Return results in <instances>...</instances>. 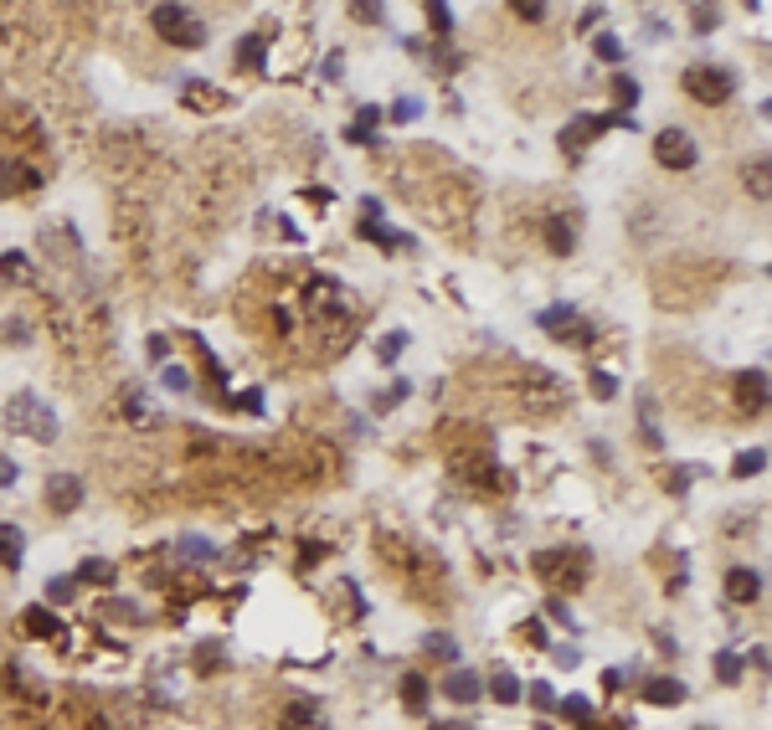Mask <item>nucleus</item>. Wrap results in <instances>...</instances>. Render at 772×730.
I'll return each mask as SVG.
<instances>
[{
  "mask_svg": "<svg viewBox=\"0 0 772 730\" xmlns=\"http://www.w3.org/2000/svg\"><path fill=\"white\" fill-rule=\"evenodd\" d=\"M6 427H11V432H21V437H31V443H52V437H57V417L47 412V401H37L31 391L11 396V407H6Z\"/></svg>",
  "mask_w": 772,
  "mask_h": 730,
  "instance_id": "1",
  "label": "nucleus"
},
{
  "mask_svg": "<svg viewBox=\"0 0 772 730\" xmlns=\"http://www.w3.org/2000/svg\"><path fill=\"white\" fill-rule=\"evenodd\" d=\"M150 21H155V31L165 36V42H175V47H201L206 42V26H201V16L191 6H155Z\"/></svg>",
  "mask_w": 772,
  "mask_h": 730,
  "instance_id": "2",
  "label": "nucleus"
},
{
  "mask_svg": "<svg viewBox=\"0 0 772 730\" xmlns=\"http://www.w3.org/2000/svg\"><path fill=\"white\" fill-rule=\"evenodd\" d=\"M685 93L695 103H726L736 93V78L716 62H695V67H685Z\"/></svg>",
  "mask_w": 772,
  "mask_h": 730,
  "instance_id": "3",
  "label": "nucleus"
},
{
  "mask_svg": "<svg viewBox=\"0 0 772 730\" xmlns=\"http://www.w3.org/2000/svg\"><path fill=\"white\" fill-rule=\"evenodd\" d=\"M536 571H541V581H551V587L577 592L582 581H587V556H577V551H541L536 556Z\"/></svg>",
  "mask_w": 772,
  "mask_h": 730,
  "instance_id": "4",
  "label": "nucleus"
},
{
  "mask_svg": "<svg viewBox=\"0 0 772 730\" xmlns=\"http://www.w3.org/2000/svg\"><path fill=\"white\" fill-rule=\"evenodd\" d=\"M304 309H309L314 319H350V299H345V288H340V283H330V278H320V273H314V278L304 283Z\"/></svg>",
  "mask_w": 772,
  "mask_h": 730,
  "instance_id": "5",
  "label": "nucleus"
},
{
  "mask_svg": "<svg viewBox=\"0 0 772 730\" xmlns=\"http://www.w3.org/2000/svg\"><path fill=\"white\" fill-rule=\"evenodd\" d=\"M541 330H546L551 340H567V345H587V340H592V324H587L572 304H551V309H541Z\"/></svg>",
  "mask_w": 772,
  "mask_h": 730,
  "instance_id": "6",
  "label": "nucleus"
},
{
  "mask_svg": "<svg viewBox=\"0 0 772 730\" xmlns=\"http://www.w3.org/2000/svg\"><path fill=\"white\" fill-rule=\"evenodd\" d=\"M603 129H634V114H608V119H577L572 129H561V150L572 160L582 155V144H592Z\"/></svg>",
  "mask_w": 772,
  "mask_h": 730,
  "instance_id": "7",
  "label": "nucleus"
},
{
  "mask_svg": "<svg viewBox=\"0 0 772 730\" xmlns=\"http://www.w3.org/2000/svg\"><path fill=\"white\" fill-rule=\"evenodd\" d=\"M654 155H659V165H670V170H690L695 165V139L685 129H659L654 134Z\"/></svg>",
  "mask_w": 772,
  "mask_h": 730,
  "instance_id": "8",
  "label": "nucleus"
},
{
  "mask_svg": "<svg viewBox=\"0 0 772 730\" xmlns=\"http://www.w3.org/2000/svg\"><path fill=\"white\" fill-rule=\"evenodd\" d=\"M78 504H83V484L73 479V473H57V479H47V509H52V515H73Z\"/></svg>",
  "mask_w": 772,
  "mask_h": 730,
  "instance_id": "9",
  "label": "nucleus"
},
{
  "mask_svg": "<svg viewBox=\"0 0 772 730\" xmlns=\"http://www.w3.org/2000/svg\"><path fill=\"white\" fill-rule=\"evenodd\" d=\"M284 730H330L325 725V710H320V700H289V710H284Z\"/></svg>",
  "mask_w": 772,
  "mask_h": 730,
  "instance_id": "10",
  "label": "nucleus"
},
{
  "mask_svg": "<svg viewBox=\"0 0 772 730\" xmlns=\"http://www.w3.org/2000/svg\"><path fill=\"white\" fill-rule=\"evenodd\" d=\"M443 695H448L453 705H474V700L484 695V679H479L474 669H453L448 684H443Z\"/></svg>",
  "mask_w": 772,
  "mask_h": 730,
  "instance_id": "11",
  "label": "nucleus"
},
{
  "mask_svg": "<svg viewBox=\"0 0 772 730\" xmlns=\"http://www.w3.org/2000/svg\"><path fill=\"white\" fill-rule=\"evenodd\" d=\"M726 597L731 602H757L762 597V576L752 566H731L726 571Z\"/></svg>",
  "mask_w": 772,
  "mask_h": 730,
  "instance_id": "12",
  "label": "nucleus"
},
{
  "mask_svg": "<svg viewBox=\"0 0 772 730\" xmlns=\"http://www.w3.org/2000/svg\"><path fill=\"white\" fill-rule=\"evenodd\" d=\"M42 186V175L31 170V165H11V160H0V196H11V191H37Z\"/></svg>",
  "mask_w": 772,
  "mask_h": 730,
  "instance_id": "13",
  "label": "nucleus"
},
{
  "mask_svg": "<svg viewBox=\"0 0 772 730\" xmlns=\"http://www.w3.org/2000/svg\"><path fill=\"white\" fill-rule=\"evenodd\" d=\"M736 391H742V407L747 412H762L767 407V371H747L742 381H736Z\"/></svg>",
  "mask_w": 772,
  "mask_h": 730,
  "instance_id": "14",
  "label": "nucleus"
},
{
  "mask_svg": "<svg viewBox=\"0 0 772 730\" xmlns=\"http://www.w3.org/2000/svg\"><path fill=\"white\" fill-rule=\"evenodd\" d=\"M21 556H26V535L16 530V525H0V566H21Z\"/></svg>",
  "mask_w": 772,
  "mask_h": 730,
  "instance_id": "15",
  "label": "nucleus"
},
{
  "mask_svg": "<svg viewBox=\"0 0 772 730\" xmlns=\"http://www.w3.org/2000/svg\"><path fill=\"white\" fill-rule=\"evenodd\" d=\"M546 242H551V252H561V258H567V252L577 247V237H572V222H567V216H551V222H546Z\"/></svg>",
  "mask_w": 772,
  "mask_h": 730,
  "instance_id": "16",
  "label": "nucleus"
},
{
  "mask_svg": "<svg viewBox=\"0 0 772 730\" xmlns=\"http://www.w3.org/2000/svg\"><path fill=\"white\" fill-rule=\"evenodd\" d=\"M78 581H88V587H114V581H119V566H114V561H83Z\"/></svg>",
  "mask_w": 772,
  "mask_h": 730,
  "instance_id": "17",
  "label": "nucleus"
},
{
  "mask_svg": "<svg viewBox=\"0 0 772 730\" xmlns=\"http://www.w3.org/2000/svg\"><path fill=\"white\" fill-rule=\"evenodd\" d=\"M489 695H495L500 705H515V700H525V689H520V679L510 669H500L495 679H489Z\"/></svg>",
  "mask_w": 772,
  "mask_h": 730,
  "instance_id": "18",
  "label": "nucleus"
},
{
  "mask_svg": "<svg viewBox=\"0 0 772 730\" xmlns=\"http://www.w3.org/2000/svg\"><path fill=\"white\" fill-rule=\"evenodd\" d=\"M186 103L191 108H227V93L222 88H206V83H186Z\"/></svg>",
  "mask_w": 772,
  "mask_h": 730,
  "instance_id": "19",
  "label": "nucleus"
},
{
  "mask_svg": "<svg viewBox=\"0 0 772 730\" xmlns=\"http://www.w3.org/2000/svg\"><path fill=\"white\" fill-rule=\"evenodd\" d=\"M649 700L654 705H680L685 700V684L680 679H649Z\"/></svg>",
  "mask_w": 772,
  "mask_h": 730,
  "instance_id": "20",
  "label": "nucleus"
},
{
  "mask_svg": "<svg viewBox=\"0 0 772 730\" xmlns=\"http://www.w3.org/2000/svg\"><path fill=\"white\" fill-rule=\"evenodd\" d=\"M402 705H407V710H423V705H428V679H423V674H407V679H402Z\"/></svg>",
  "mask_w": 772,
  "mask_h": 730,
  "instance_id": "21",
  "label": "nucleus"
},
{
  "mask_svg": "<svg viewBox=\"0 0 772 730\" xmlns=\"http://www.w3.org/2000/svg\"><path fill=\"white\" fill-rule=\"evenodd\" d=\"M762 468H767V453H762V448H752V453H736V463H731L736 479H752V473H762Z\"/></svg>",
  "mask_w": 772,
  "mask_h": 730,
  "instance_id": "22",
  "label": "nucleus"
},
{
  "mask_svg": "<svg viewBox=\"0 0 772 730\" xmlns=\"http://www.w3.org/2000/svg\"><path fill=\"white\" fill-rule=\"evenodd\" d=\"M361 237H366V242H376V247H386V252L402 247V232H392V227H376V222H361Z\"/></svg>",
  "mask_w": 772,
  "mask_h": 730,
  "instance_id": "23",
  "label": "nucleus"
},
{
  "mask_svg": "<svg viewBox=\"0 0 772 730\" xmlns=\"http://www.w3.org/2000/svg\"><path fill=\"white\" fill-rule=\"evenodd\" d=\"M428 653H433V659H448V664L459 659V648H453V638H448V633H428Z\"/></svg>",
  "mask_w": 772,
  "mask_h": 730,
  "instance_id": "24",
  "label": "nucleus"
},
{
  "mask_svg": "<svg viewBox=\"0 0 772 730\" xmlns=\"http://www.w3.org/2000/svg\"><path fill=\"white\" fill-rule=\"evenodd\" d=\"M376 119H381V108H361V119H356V129H350V139H371V129H376Z\"/></svg>",
  "mask_w": 772,
  "mask_h": 730,
  "instance_id": "25",
  "label": "nucleus"
},
{
  "mask_svg": "<svg viewBox=\"0 0 772 730\" xmlns=\"http://www.w3.org/2000/svg\"><path fill=\"white\" fill-rule=\"evenodd\" d=\"M402 350H407V335H402V330H392V335H386V340L376 345V355H381V360H397Z\"/></svg>",
  "mask_w": 772,
  "mask_h": 730,
  "instance_id": "26",
  "label": "nucleus"
},
{
  "mask_svg": "<svg viewBox=\"0 0 772 730\" xmlns=\"http://www.w3.org/2000/svg\"><path fill=\"white\" fill-rule=\"evenodd\" d=\"M561 715H567V720H592V705L582 695H567V700H561Z\"/></svg>",
  "mask_w": 772,
  "mask_h": 730,
  "instance_id": "27",
  "label": "nucleus"
},
{
  "mask_svg": "<svg viewBox=\"0 0 772 730\" xmlns=\"http://www.w3.org/2000/svg\"><path fill=\"white\" fill-rule=\"evenodd\" d=\"M690 21H695V31H700V36H706V31L721 21V11H711V6H690Z\"/></svg>",
  "mask_w": 772,
  "mask_h": 730,
  "instance_id": "28",
  "label": "nucleus"
},
{
  "mask_svg": "<svg viewBox=\"0 0 772 730\" xmlns=\"http://www.w3.org/2000/svg\"><path fill=\"white\" fill-rule=\"evenodd\" d=\"M592 52H598L603 62H618V57H623V42H618V36H598V42H592Z\"/></svg>",
  "mask_w": 772,
  "mask_h": 730,
  "instance_id": "29",
  "label": "nucleus"
},
{
  "mask_svg": "<svg viewBox=\"0 0 772 730\" xmlns=\"http://www.w3.org/2000/svg\"><path fill=\"white\" fill-rule=\"evenodd\" d=\"M124 417H129V422H150V407H145V391H134V396L124 401Z\"/></svg>",
  "mask_w": 772,
  "mask_h": 730,
  "instance_id": "30",
  "label": "nucleus"
},
{
  "mask_svg": "<svg viewBox=\"0 0 772 730\" xmlns=\"http://www.w3.org/2000/svg\"><path fill=\"white\" fill-rule=\"evenodd\" d=\"M26 258H21V252H6V258H0V273H6V278H26Z\"/></svg>",
  "mask_w": 772,
  "mask_h": 730,
  "instance_id": "31",
  "label": "nucleus"
},
{
  "mask_svg": "<svg viewBox=\"0 0 772 730\" xmlns=\"http://www.w3.org/2000/svg\"><path fill=\"white\" fill-rule=\"evenodd\" d=\"M716 674H721L726 684H736V679H742V664H736V653H721V659H716Z\"/></svg>",
  "mask_w": 772,
  "mask_h": 730,
  "instance_id": "32",
  "label": "nucleus"
},
{
  "mask_svg": "<svg viewBox=\"0 0 772 730\" xmlns=\"http://www.w3.org/2000/svg\"><path fill=\"white\" fill-rule=\"evenodd\" d=\"M428 21H433V31H438V36H448V31H453V16H448V6H438V0L428 6Z\"/></svg>",
  "mask_w": 772,
  "mask_h": 730,
  "instance_id": "33",
  "label": "nucleus"
},
{
  "mask_svg": "<svg viewBox=\"0 0 772 730\" xmlns=\"http://www.w3.org/2000/svg\"><path fill=\"white\" fill-rule=\"evenodd\" d=\"M417 114H423V103H417V98H397V108H392V119H417Z\"/></svg>",
  "mask_w": 772,
  "mask_h": 730,
  "instance_id": "34",
  "label": "nucleus"
},
{
  "mask_svg": "<svg viewBox=\"0 0 772 730\" xmlns=\"http://www.w3.org/2000/svg\"><path fill=\"white\" fill-rule=\"evenodd\" d=\"M181 556H196V561H206V556H217V551H212V545H206V540H196V535H191V540H181Z\"/></svg>",
  "mask_w": 772,
  "mask_h": 730,
  "instance_id": "35",
  "label": "nucleus"
},
{
  "mask_svg": "<svg viewBox=\"0 0 772 730\" xmlns=\"http://www.w3.org/2000/svg\"><path fill=\"white\" fill-rule=\"evenodd\" d=\"M73 587H78V581H67V576L62 581H47V597L52 602H67V597H73Z\"/></svg>",
  "mask_w": 772,
  "mask_h": 730,
  "instance_id": "36",
  "label": "nucleus"
},
{
  "mask_svg": "<svg viewBox=\"0 0 772 730\" xmlns=\"http://www.w3.org/2000/svg\"><path fill=\"white\" fill-rule=\"evenodd\" d=\"M531 705H536V710H551V705H556L551 684H531Z\"/></svg>",
  "mask_w": 772,
  "mask_h": 730,
  "instance_id": "37",
  "label": "nucleus"
},
{
  "mask_svg": "<svg viewBox=\"0 0 772 730\" xmlns=\"http://www.w3.org/2000/svg\"><path fill=\"white\" fill-rule=\"evenodd\" d=\"M165 386H170V391H186V386H191V376L181 371V365H165Z\"/></svg>",
  "mask_w": 772,
  "mask_h": 730,
  "instance_id": "38",
  "label": "nucleus"
},
{
  "mask_svg": "<svg viewBox=\"0 0 772 730\" xmlns=\"http://www.w3.org/2000/svg\"><path fill=\"white\" fill-rule=\"evenodd\" d=\"M747 180H752V191H757V196H767V155L757 160V170H747Z\"/></svg>",
  "mask_w": 772,
  "mask_h": 730,
  "instance_id": "39",
  "label": "nucleus"
},
{
  "mask_svg": "<svg viewBox=\"0 0 772 730\" xmlns=\"http://www.w3.org/2000/svg\"><path fill=\"white\" fill-rule=\"evenodd\" d=\"M613 88H618V98H623L628 108H634V103H639V83H634V78H618Z\"/></svg>",
  "mask_w": 772,
  "mask_h": 730,
  "instance_id": "40",
  "label": "nucleus"
},
{
  "mask_svg": "<svg viewBox=\"0 0 772 730\" xmlns=\"http://www.w3.org/2000/svg\"><path fill=\"white\" fill-rule=\"evenodd\" d=\"M263 47H268L263 36H248V42H242V52H237V57H242V62H253V57H263Z\"/></svg>",
  "mask_w": 772,
  "mask_h": 730,
  "instance_id": "41",
  "label": "nucleus"
},
{
  "mask_svg": "<svg viewBox=\"0 0 772 730\" xmlns=\"http://www.w3.org/2000/svg\"><path fill=\"white\" fill-rule=\"evenodd\" d=\"M16 473H21V468H16L6 453H0V489H11V484H16Z\"/></svg>",
  "mask_w": 772,
  "mask_h": 730,
  "instance_id": "42",
  "label": "nucleus"
},
{
  "mask_svg": "<svg viewBox=\"0 0 772 730\" xmlns=\"http://www.w3.org/2000/svg\"><path fill=\"white\" fill-rule=\"evenodd\" d=\"M515 16H525V21H546V6H525V0H520Z\"/></svg>",
  "mask_w": 772,
  "mask_h": 730,
  "instance_id": "43",
  "label": "nucleus"
},
{
  "mask_svg": "<svg viewBox=\"0 0 772 730\" xmlns=\"http://www.w3.org/2000/svg\"><path fill=\"white\" fill-rule=\"evenodd\" d=\"M551 617H556V623H561V628H577V617H572L567 607H561V602H551Z\"/></svg>",
  "mask_w": 772,
  "mask_h": 730,
  "instance_id": "44",
  "label": "nucleus"
},
{
  "mask_svg": "<svg viewBox=\"0 0 772 730\" xmlns=\"http://www.w3.org/2000/svg\"><path fill=\"white\" fill-rule=\"evenodd\" d=\"M31 633H57V623H52V617H42V612H31Z\"/></svg>",
  "mask_w": 772,
  "mask_h": 730,
  "instance_id": "45",
  "label": "nucleus"
},
{
  "mask_svg": "<svg viewBox=\"0 0 772 730\" xmlns=\"http://www.w3.org/2000/svg\"><path fill=\"white\" fill-rule=\"evenodd\" d=\"M340 67H345V57L335 52V57H325V78H340Z\"/></svg>",
  "mask_w": 772,
  "mask_h": 730,
  "instance_id": "46",
  "label": "nucleus"
}]
</instances>
